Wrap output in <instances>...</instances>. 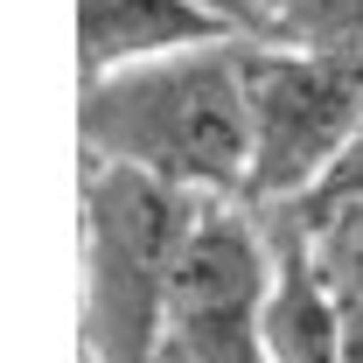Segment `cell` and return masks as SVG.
<instances>
[{
  "label": "cell",
  "mask_w": 363,
  "mask_h": 363,
  "mask_svg": "<svg viewBox=\"0 0 363 363\" xmlns=\"http://www.w3.org/2000/svg\"><path fill=\"white\" fill-rule=\"evenodd\" d=\"M245 56L252 43H210L84 84L77 91L84 161L154 175L196 203H245V182H252Z\"/></svg>",
  "instance_id": "cell-1"
},
{
  "label": "cell",
  "mask_w": 363,
  "mask_h": 363,
  "mask_svg": "<svg viewBox=\"0 0 363 363\" xmlns=\"http://www.w3.org/2000/svg\"><path fill=\"white\" fill-rule=\"evenodd\" d=\"M203 203L154 175L84 161V363H161L168 286Z\"/></svg>",
  "instance_id": "cell-2"
},
{
  "label": "cell",
  "mask_w": 363,
  "mask_h": 363,
  "mask_svg": "<svg viewBox=\"0 0 363 363\" xmlns=\"http://www.w3.org/2000/svg\"><path fill=\"white\" fill-rule=\"evenodd\" d=\"M252 98V210H301L363 126V77L301 43H252L245 56Z\"/></svg>",
  "instance_id": "cell-3"
},
{
  "label": "cell",
  "mask_w": 363,
  "mask_h": 363,
  "mask_svg": "<svg viewBox=\"0 0 363 363\" xmlns=\"http://www.w3.org/2000/svg\"><path fill=\"white\" fill-rule=\"evenodd\" d=\"M272 230L252 203H203L168 286L161 363H266Z\"/></svg>",
  "instance_id": "cell-4"
},
{
  "label": "cell",
  "mask_w": 363,
  "mask_h": 363,
  "mask_svg": "<svg viewBox=\"0 0 363 363\" xmlns=\"http://www.w3.org/2000/svg\"><path fill=\"white\" fill-rule=\"evenodd\" d=\"M210 43H252V35H238L224 14L196 0H77V91Z\"/></svg>",
  "instance_id": "cell-5"
},
{
  "label": "cell",
  "mask_w": 363,
  "mask_h": 363,
  "mask_svg": "<svg viewBox=\"0 0 363 363\" xmlns=\"http://www.w3.org/2000/svg\"><path fill=\"white\" fill-rule=\"evenodd\" d=\"M272 230V294H266V363H342V301L328 294L308 230L286 210H259Z\"/></svg>",
  "instance_id": "cell-6"
},
{
  "label": "cell",
  "mask_w": 363,
  "mask_h": 363,
  "mask_svg": "<svg viewBox=\"0 0 363 363\" xmlns=\"http://www.w3.org/2000/svg\"><path fill=\"white\" fill-rule=\"evenodd\" d=\"M294 224L308 230L321 279L342 308H363V203H328V210H286Z\"/></svg>",
  "instance_id": "cell-7"
},
{
  "label": "cell",
  "mask_w": 363,
  "mask_h": 363,
  "mask_svg": "<svg viewBox=\"0 0 363 363\" xmlns=\"http://www.w3.org/2000/svg\"><path fill=\"white\" fill-rule=\"evenodd\" d=\"M328 203H363V126H357V140H350V154L335 161V175L321 182L301 210H328Z\"/></svg>",
  "instance_id": "cell-8"
},
{
  "label": "cell",
  "mask_w": 363,
  "mask_h": 363,
  "mask_svg": "<svg viewBox=\"0 0 363 363\" xmlns=\"http://www.w3.org/2000/svg\"><path fill=\"white\" fill-rule=\"evenodd\" d=\"M196 7H210V14H224L238 35H252V43H286L279 35V21H272L266 0H196Z\"/></svg>",
  "instance_id": "cell-9"
},
{
  "label": "cell",
  "mask_w": 363,
  "mask_h": 363,
  "mask_svg": "<svg viewBox=\"0 0 363 363\" xmlns=\"http://www.w3.org/2000/svg\"><path fill=\"white\" fill-rule=\"evenodd\" d=\"M342 363H363V308H342Z\"/></svg>",
  "instance_id": "cell-10"
}]
</instances>
